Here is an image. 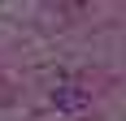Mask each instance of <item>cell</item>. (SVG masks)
Returning <instances> with one entry per match:
<instances>
[{"label": "cell", "mask_w": 126, "mask_h": 121, "mask_svg": "<svg viewBox=\"0 0 126 121\" xmlns=\"http://www.w3.org/2000/svg\"><path fill=\"white\" fill-rule=\"evenodd\" d=\"M52 104H57V112H65V117H83V112L91 108V95L78 82H61L52 91Z\"/></svg>", "instance_id": "6da1fadb"}]
</instances>
